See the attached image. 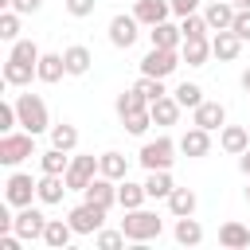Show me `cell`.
Returning a JSON list of instances; mask_svg holds the SVG:
<instances>
[{
    "label": "cell",
    "instance_id": "6da1fadb",
    "mask_svg": "<svg viewBox=\"0 0 250 250\" xmlns=\"http://www.w3.org/2000/svg\"><path fill=\"white\" fill-rule=\"evenodd\" d=\"M121 230H125V238H129V242H148V238H160L164 223H160V215H156V211L133 207V211H125Z\"/></svg>",
    "mask_w": 250,
    "mask_h": 250
},
{
    "label": "cell",
    "instance_id": "7a4b0ae2",
    "mask_svg": "<svg viewBox=\"0 0 250 250\" xmlns=\"http://www.w3.org/2000/svg\"><path fill=\"white\" fill-rule=\"evenodd\" d=\"M16 113H20V125L27 129V133H47L51 129V117H47V102L39 98V94H20L16 98Z\"/></svg>",
    "mask_w": 250,
    "mask_h": 250
},
{
    "label": "cell",
    "instance_id": "3957f363",
    "mask_svg": "<svg viewBox=\"0 0 250 250\" xmlns=\"http://www.w3.org/2000/svg\"><path fill=\"white\" fill-rule=\"evenodd\" d=\"M176 152H180V141L156 137V141H145V145H141L137 160H141V168L156 172V168H172V164H176Z\"/></svg>",
    "mask_w": 250,
    "mask_h": 250
},
{
    "label": "cell",
    "instance_id": "277c9868",
    "mask_svg": "<svg viewBox=\"0 0 250 250\" xmlns=\"http://www.w3.org/2000/svg\"><path fill=\"white\" fill-rule=\"evenodd\" d=\"M27 156H35V133H0V164L16 168L23 164Z\"/></svg>",
    "mask_w": 250,
    "mask_h": 250
},
{
    "label": "cell",
    "instance_id": "5b68a950",
    "mask_svg": "<svg viewBox=\"0 0 250 250\" xmlns=\"http://www.w3.org/2000/svg\"><path fill=\"white\" fill-rule=\"evenodd\" d=\"M66 219H70L74 234H98V230H102V223H105V207H98V203L82 199L78 207H70V211H66Z\"/></svg>",
    "mask_w": 250,
    "mask_h": 250
},
{
    "label": "cell",
    "instance_id": "8992f818",
    "mask_svg": "<svg viewBox=\"0 0 250 250\" xmlns=\"http://www.w3.org/2000/svg\"><path fill=\"white\" fill-rule=\"evenodd\" d=\"M31 199H39V180H31L27 172H12L4 184V203L12 207H27Z\"/></svg>",
    "mask_w": 250,
    "mask_h": 250
},
{
    "label": "cell",
    "instance_id": "52a82bcc",
    "mask_svg": "<svg viewBox=\"0 0 250 250\" xmlns=\"http://www.w3.org/2000/svg\"><path fill=\"white\" fill-rule=\"evenodd\" d=\"M184 62L180 51H168V47H152L145 59H141V74H152V78H168L176 66Z\"/></svg>",
    "mask_w": 250,
    "mask_h": 250
},
{
    "label": "cell",
    "instance_id": "ba28073f",
    "mask_svg": "<svg viewBox=\"0 0 250 250\" xmlns=\"http://www.w3.org/2000/svg\"><path fill=\"white\" fill-rule=\"evenodd\" d=\"M23 242H35V238H43V230H47V215L39 211V207H16V227H12Z\"/></svg>",
    "mask_w": 250,
    "mask_h": 250
},
{
    "label": "cell",
    "instance_id": "9c48e42d",
    "mask_svg": "<svg viewBox=\"0 0 250 250\" xmlns=\"http://www.w3.org/2000/svg\"><path fill=\"white\" fill-rule=\"evenodd\" d=\"M137 27H141V20H137V16L117 12V16L109 20V43H113V47H121V51H129V47L137 43V35H141Z\"/></svg>",
    "mask_w": 250,
    "mask_h": 250
},
{
    "label": "cell",
    "instance_id": "30bf717a",
    "mask_svg": "<svg viewBox=\"0 0 250 250\" xmlns=\"http://www.w3.org/2000/svg\"><path fill=\"white\" fill-rule=\"evenodd\" d=\"M191 125H199V129H207V133H215V129H223L227 125V105L223 102H199L195 109H191Z\"/></svg>",
    "mask_w": 250,
    "mask_h": 250
},
{
    "label": "cell",
    "instance_id": "8fae6325",
    "mask_svg": "<svg viewBox=\"0 0 250 250\" xmlns=\"http://www.w3.org/2000/svg\"><path fill=\"white\" fill-rule=\"evenodd\" d=\"M98 176V156H70L66 168V188L70 191H86V184Z\"/></svg>",
    "mask_w": 250,
    "mask_h": 250
},
{
    "label": "cell",
    "instance_id": "7c38bea8",
    "mask_svg": "<svg viewBox=\"0 0 250 250\" xmlns=\"http://www.w3.org/2000/svg\"><path fill=\"white\" fill-rule=\"evenodd\" d=\"M117 184H121V180H109V176H102V172H98V176L86 184V191H82V195H86L90 203H98V207H105V211H109V207L117 203Z\"/></svg>",
    "mask_w": 250,
    "mask_h": 250
},
{
    "label": "cell",
    "instance_id": "4fadbf2b",
    "mask_svg": "<svg viewBox=\"0 0 250 250\" xmlns=\"http://www.w3.org/2000/svg\"><path fill=\"white\" fill-rule=\"evenodd\" d=\"M234 16H238V8L230 0H207V8H203V20L211 31H227L234 23Z\"/></svg>",
    "mask_w": 250,
    "mask_h": 250
},
{
    "label": "cell",
    "instance_id": "5bb4252c",
    "mask_svg": "<svg viewBox=\"0 0 250 250\" xmlns=\"http://www.w3.org/2000/svg\"><path fill=\"white\" fill-rule=\"evenodd\" d=\"M211 51H215L219 62H234V59L242 55V39H238L230 27H227V31H215V35H211Z\"/></svg>",
    "mask_w": 250,
    "mask_h": 250
},
{
    "label": "cell",
    "instance_id": "9a60e30c",
    "mask_svg": "<svg viewBox=\"0 0 250 250\" xmlns=\"http://www.w3.org/2000/svg\"><path fill=\"white\" fill-rule=\"evenodd\" d=\"M180 152H184V156H191V160L207 156V152H211V133H207V129H199V125H191V129L180 137Z\"/></svg>",
    "mask_w": 250,
    "mask_h": 250
},
{
    "label": "cell",
    "instance_id": "2e32d148",
    "mask_svg": "<svg viewBox=\"0 0 250 250\" xmlns=\"http://www.w3.org/2000/svg\"><path fill=\"white\" fill-rule=\"evenodd\" d=\"M133 16H137L145 27H152V23H164V20L172 16V0H137Z\"/></svg>",
    "mask_w": 250,
    "mask_h": 250
},
{
    "label": "cell",
    "instance_id": "e0dca14e",
    "mask_svg": "<svg viewBox=\"0 0 250 250\" xmlns=\"http://www.w3.org/2000/svg\"><path fill=\"white\" fill-rule=\"evenodd\" d=\"M219 148L230 152V156H242V152L250 148V133H246L242 125H223V129H219Z\"/></svg>",
    "mask_w": 250,
    "mask_h": 250
},
{
    "label": "cell",
    "instance_id": "ac0fdd59",
    "mask_svg": "<svg viewBox=\"0 0 250 250\" xmlns=\"http://www.w3.org/2000/svg\"><path fill=\"white\" fill-rule=\"evenodd\" d=\"M148 39H152V47H168V51H180L184 47V31L176 27V23H152L148 27Z\"/></svg>",
    "mask_w": 250,
    "mask_h": 250
},
{
    "label": "cell",
    "instance_id": "d6986e66",
    "mask_svg": "<svg viewBox=\"0 0 250 250\" xmlns=\"http://www.w3.org/2000/svg\"><path fill=\"white\" fill-rule=\"evenodd\" d=\"M180 102H176V94H164V98H156V102H148V113H152V121L156 125H176L180 121Z\"/></svg>",
    "mask_w": 250,
    "mask_h": 250
},
{
    "label": "cell",
    "instance_id": "ffe728a7",
    "mask_svg": "<svg viewBox=\"0 0 250 250\" xmlns=\"http://www.w3.org/2000/svg\"><path fill=\"white\" fill-rule=\"evenodd\" d=\"M70 188H66V176H55V172H43L39 176V203H62V195H66Z\"/></svg>",
    "mask_w": 250,
    "mask_h": 250
},
{
    "label": "cell",
    "instance_id": "44dd1931",
    "mask_svg": "<svg viewBox=\"0 0 250 250\" xmlns=\"http://www.w3.org/2000/svg\"><path fill=\"white\" fill-rule=\"evenodd\" d=\"M180 55H184V62H188V66H207V59H211L215 51H211V39H207V35H199V39H184Z\"/></svg>",
    "mask_w": 250,
    "mask_h": 250
},
{
    "label": "cell",
    "instance_id": "7402d4cb",
    "mask_svg": "<svg viewBox=\"0 0 250 250\" xmlns=\"http://www.w3.org/2000/svg\"><path fill=\"white\" fill-rule=\"evenodd\" d=\"M98 172H102V176H109V180H125V176H129V156L109 148V152H102V156H98Z\"/></svg>",
    "mask_w": 250,
    "mask_h": 250
},
{
    "label": "cell",
    "instance_id": "603a6c76",
    "mask_svg": "<svg viewBox=\"0 0 250 250\" xmlns=\"http://www.w3.org/2000/svg\"><path fill=\"white\" fill-rule=\"evenodd\" d=\"M70 238H74V227H70V219H47L43 242H47L51 250H62V246H66Z\"/></svg>",
    "mask_w": 250,
    "mask_h": 250
},
{
    "label": "cell",
    "instance_id": "cb8c5ba5",
    "mask_svg": "<svg viewBox=\"0 0 250 250\" xmlns=\"http://www.w3.org/2000/svg\"><path fill=\"white\" fill-rule=\"evenodd\" d=\"M62 59H66V74H86L90 70V62H94V55H90V47H82V43H70L66 51H62Z\"/></svg>",
    "mask_w": 250,
    "mask_h": 250
},
{
    "label": "cell",
    "instance_id": "d4e9b609",
    "mask_svg": "<svg viewBox=\"0 0 250 250\" xmlns=\"http://www.w3.org/2000/svg\"><path fill=\"white\" fill-rule=\"evenodd\" d=\"M195 191L191 188H172V195H168V211H172V219H184V215H195Z\"/></svg>",
    "mask_w": 250,
    "mask_h": 250
},
{
    "label": "cell",
    "instance_id": "484cf974",
    "mask_svg": "<svg viewBox=\"0 0 250 250\" xmlns=\"http://www.w3.org/2000/svg\"><path fill=\"white\" fill-rule=\"evenodd\" d=\"M145 199H148V191H145V184H133L129 176H125V180L117 184V203H121L125 211H133V207H141Z\"/></svg>",
    "mask_w": 250,
    "mask_h": 250
},
{
    "label": "cell",
    "instance_id": "4316f807",
    "mask_svg": "<svg viewBox=\"0 0 250 250\" xmlns=\"http://www.w3.org/2000/svg\"><path fill=\"white\" fill-rule=\"evenodd\" d=\"M219 242H223L227 250H242V246H250V227H242V223H223V227H219Z\"/></svg>",
    "mask_w": 250,
    "mask_h": 250
},
{
    "label": "cell",
    "instance_id": "83f0119b",
    "mask_svg": "<svg viewBox=\"0 0 250 250\" xmlns=\"http://www.w3.org/2000/svg\"><path fill=\"white\" fill-rule=\"evenodd\" d=\"M31 78H39L31 62H20V59H8V62H4V82H8V86H27Z\"/></svg>",
    "mask_w": 250,
    "mask_h": 250
},
{
    "label": "cell",
    "instance_id": "f1b7e54d",
    "mask_svg": "<svg viewBox=\"0 0 250 250\" xmlns=\"http://www.w3.org/2000/svg\"><path fill=\"white\" fill-rule=\"evenodd\" d=\"M39 168H43V172H55V176H66V168H70V152L51 145L47 152H39Z\"/></svg>",
    "mask_w": 250,
    "mask_h": 250
},
{
    "label": "cell",
    "instance_id": "f546056e",
    "mask_svg": "<svg viewBox=\"0 0 250 250\" xmlns=\"http://www.w3.org/2000/svg\"><path fill=\"white\" fill-rule=\"evenodd\" d=\"M172 176H168V168H156V172H148V180H145V191H148V199H168L172 195Z\"/></svg>",
    "mask_w": 250,
    "mask_h": 250
},
{
    "label": "cell",
    "instance_id": "4dcf8cb0",
    "mask_svg": "<svg viewBox=\"0 0 250 250\" xmlns=\"http://www.w3.org/2000/svg\"><path fill=\"white\" fill-rule=\"evenodd\" d=\"M35 74H39V82H59L66 74V59L62 55H43L39 66H35Z\"/></svg>",
    "mask_w": 250,
    "mask_h": 250
},
{
    "label": "cell",
    "instance_id": "1f68e13d",
    "mask_svg": "<svg viewBox=\"0 0 250 250\" xmlns=\"http://www.w3.org/2000/svg\"><path fill=\"white\" fill-rule=\"evenodd\" d=\"M176 242H180V246H199V242H203V227H199L191 215L176 219Z\"/></svg>",
    "mask_w": 250,
    "mask_h": 250
},
{
    "label": "cell",
    "instance_id": "d6a6232c",
    "mask_svg": "<svg viewBox=\"0 0 250 250\" xmlns=\"http://www.w3.org/2000/svg\"><path fill=\"white\" fill-rule=\"evenodd\" d=\"M51 145H55V148H66V152H74V148H78V129H74L70 121H59V125H51Z\"/></svg>",
    "mask_w": 250,
    "mask_h": 250
},
{
    "label": "cell",
    "instance_id": "836d02e7",
    "mask_svg": "<svg viewBox=\"0 0 250 250\" xmlns=\"http://www.w3.org/2000/svg\"><path fill=\"white\" fill-rule=\"evenodd\" d=\"M133 90H137L145 102H156V98L168 94V90H164V78H152V74H141V78L133 82Z\"/></svg>",
    "mask_w": 250,
    "mask_h": 250
},
{
    "label": "cell",
    "instance_id": "e575fe53",
    "mask_svg": "<svg viewBox=\"0 0 250 250\" xmlns=\"http://www.w3.org/2000/svg\"><path fill=\"white\" fill-rule=\"evenodd\" d=\"M0 39L4 43H16L20 39V12L16 8H4L0 12Z\"/></svg>",
    "mask_w": 250,
    "mask_h": 250
},
{
    "label": "cell",
    "instance_id": "d590c367",
    "mask_svg": "<svg viewBox=\"0 0 250 250\" xmlns=\"http://www.w3.org/2000/svg\"><path fill=\"white\" fill-rule=\"evenodd\" d=\"M8 59H20V62H31V66H39V59H43V51L31 43V39H16L12 43V55Z\"/></svg>",
    "mask_w": 250,
    "mask_h": 250
},
{
    "label": "cell",
    "instance_id": "8d00e7d4",
    "mask_svg": "<svg viewBox=\"0 0 250 250\" xmlns=\"http://www.w3.org/2000/svg\"><path fill=\"white\" fill-rule=\"evenodd\" d=\"M180 31H184V39H199V35H207L211 27H207V20H203L199 12H191V16H180Z\"/></svg>",
    "mask_w": 250,
    "mask_h": 250
},
{
    "label": "cell",
    "instance_id": "74e56055",
    "mask_svg": "<svg viewBox=\"0 0 250 250\" xmlns=\"http://www.w3.org/2000/svg\"><path fill=\"white\" fill-rule=\"evenodd\" d=\"M172 94H176V102H180L184 109H195V105L203 102V90H199L195 82H180V86H176Z\"/></svg>",
    "mask_w": 250,
    "mask_h": 250
},
{
    "label": "cell",
    "instance_id": "f35d334b",
    "mask_svg": "<svg viewBox=\"0 0 250 250\" xmlns=\"http://www.w3.org/2000/svg\"><path fill=\"white\" fill-rule=\"evenodd\" d=\"M145 105H148V102H145V98H141L133 86L117 94V117H125V113H137V109H145Z\"/></svg>",
    "mask_w": 250,
    "mask_h": 250
},
{
    "label": "cell",
    "instance_id": "ab89813d",
    "mask_svg": "<svg viewBox=\"0 0 250 250\" xmlns=\"http://www.w3.org/2000/svg\"><path fill=\"white\" fill-rule=\"evenodd\" d=\"M121 121H125V129H129L133 137H145L148 125H152V113H148V105H145V109H137V113H125Z\"/></svg>",
    "mask_w": 250,
    "mask_h": 250
},
{
    "label": "cell",
    "instance_id": "60d3db41",
    "mask_svg": "<svg viewBox=\"0 0 250 250\" xmlns=\"http://www.w3.org/2000/svg\"><path fill=\"white\" fill-rule=\"evenodd\" d=\"M20 125V113H16V102H4L0 105V133H12Z\"/></svg>",
    "mask_w": 250,
    "mask_h": 250
},
{
    "label": "cell",
    "instance_id": "b9f144b4",
    "mask_svg": "<svg viewBox=\"0 0 250 250\" xmlns=\"http://www.w3.org/2000/svg\"><path fill=\"white\" fill-rule=\"evenodd\" d=\"M102 250H117L121 242H125V230H98V238H94Z\"/></svg>",
    "mask_w": 250,
    "mask_h": 250
},
{
    "label": "cell",
    "instance_id": "7bdbcfd3",
    "mask_svg": "<svg viewBox=\"0 0 250 250\" xmlns=\"http://www.w3.org/2000/svg\"><path fill=\"white\" fill-rule=\"evenodd\" d=\"M94 8H98V0H66V12H70L74 20H82V16H94Z\"/></svg>",
    "mask_w": 250,
    "mask_h": 250
},
{
    "label": "cell",
    "instance_id": "ee69618b",
    "mask_svg": "<svg viewBox=\"0 0 250 250\" xmlns=\"http://www.w3.org/2000/svg\"><path fill=\"white\" fill-rule=\"evenodd\" d=\"M230 31L246 43V39H250V12H238V16H234V23H230Z\"/></svg>",
    "mask_w": 250,
    "mask_h": 250
},
{
    "label": "cell",
    "instance_id": "f6af8a7d",
    "mask_svg": "<svg viewBox=\"0 0 250 250\" xmlns=\"http://www.w3.org/2000/svg\"><path fill=\"white\" fill-rule=\"evenodd\" d=\"M203 0H172V16H191Z\"/></svg>",
    "mask_w": 250,
    "mask_h": 250
},
{
    "label": "cell",
    "instance_id": "bcb514c9",
    "mask_svg": "<svg viewBox=\"0 0 250 250\" xmlns=\"http://www.w3.org/2000/svg\"><path fill=\"white\" fill-rule=\"evenodd\" d=\"M12 8H16L20 16H31V12H39V8H43V0H12Z\"/></svg>",
    "mask_w": 250,
    "mask_h": 250
},
{
    "label": "cell",
    "instance_id": "7dc6e473",
    "mask_svg": "<svg viewBox=\"0 0 250 250\" xmlns=\"http://www.w3.org/2000/svg\"><path fill=\"white\" fill-rule=\"evenodd\" d=\"M238 168H242V176H246V180H250V148H246V152H242V156H238Z\"/></svg>",
    "mask_w": 250,
    "mask_h": 250
},
{
    "label": "cell",
    "instance_id": "c3c4849f",
    "mask_svg": "<svg viewBox=\"0 0 250 250\" xmlns=\"http://www.w3.org/2000/svg\"><path fill=\"white\" fill-rule=\"evenodd\" d=\"M242 90H246V94H250V66H246V70H242Z\"/></svg>",
    "mask_w": 250,
    "mask_h": 250
},
{
    "label": "cell",
    "instance_id": "681fc988",
    "mask_svg": "<svg viewBox=\"0 0 250 250\" xmlns=\"http://www.w3.org/2000/svg\"><path fill=\"white\" fill-rule=\"evenodd\" d=\"M230 4H234L238 12H250V0H230Z\"/></svg>",
    "mask_w": 250,
    "mask_h": 250
},
{
    "label": "cell",
    "instance_id": "f907efd6",
    "mask_svg": "<svg viewBox=\"0 0 250 250\" xmlns=\"http://www.w3.org/2000/svg\"><path fill=\"white\" fill-rule=\"evenodd\" d=\"M246 203H250V188H246Z\"/></svg>",
    "mask_w": 250,
    "mask_h": 250
}]
</instances>
